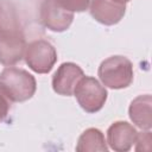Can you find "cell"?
<instances>
[{"label": "cell", "mask_w": 152, "mask_h": 152, "mask_svg": "<svg viewBox=\"0 0 152 152\" xmlns=\"http://www.w3.org/2000/svg\"><path fill=\"white\" fill-rule=\"evenodd\" d=\"M0 88L10 101L24 102L34 95L37 83L28 71L7 66L0 72Z\"/></svg>", "instance_id": "cell-1"}, {"label": "cell", "mask_w": 152, "mask_h": 152, "mask_svg": "<svg viewBox=\"0 0 152 152\" xmlns=\"http://www.w3.org/2000/svg\"><path fill=\"white\" fill-rule=\"evenodd\" d=\"M97 75L104 87L124 89L133 82V64L127 57L112 56L100 64Z\"/></svg>", "instance_id": "cell-2"}, {"label": "cell", "mask_w": 152, "mask_h": 152, "mask_svg": "<svg viewBox=\"0 0 152 152\" xmlns=\"http://www.w3.org/2000/svg\"><path fill=\"white\" fill-rule=\"evenodd\" d=\"M80 107L87 113H96L106 103L107 90L94 77L83 76L75 87L72 94Z\"/></svg>", "instance_id": "cell-3"}, {"label": "cell", "mask_w": 152, "mask_h": 152, "mask_svg": "<svg viewBox=\"0 0 152 152\" xmlns=\"http://www.w3.org/2000/svg\"><path fill=\"white\" fill-rule=\"evenodd\" d=\"M24 58L31 70L37 74H48L57 61V52L53 45L42 38L27 43Z\"/></svg>", "instance_id": "cell-4"}, {"label": "cell", "mask_w": 152, "mask_h": 152, "mask_svg": "<svg viewBox=\"0 0 152 152\" xmlns=\"http://www.w3.org/2000/svg\"><path fill=\"white\" fill-rule=\"evenodd\" d=\"M74 14L64 10L56 0H38L37 20L42 26L52 32L68 30L74 20Z\"/></svg>", "instance_id": "cell-5"}, {"label": "cell", "mask_w": 152, "mask_h": 152, "mask_svg": "<svg viewBox=\"0 0 152 152\" xmlns=\"http://www.w3.org/2000/svg\"><path fill=\"white\" fill-rule=\"evenodd\" d=\"M26 36L23 31L0 33V63L13 66L24 58L26 49Z\"/></svg>", "instance_id": "cell-6"}, {"label": "cell", "mask_w": 152, "mask_h": 152, "mask_svg": "<svg viewBox=\"0 0 152 152\" xmlns=\"http://www.w3.org/2000/svg\"><path fill=\"white\" fill-rule=\"evenodd\" d=\"M90 15L100 24L115 25L126 13V4L119 0H90Z\"/></svg>", "instance_id": "cell-7"}, {"label": "cell", "mask_w": 152, "mask_h": 152, "mask_svg": "<svg viewBox=\"0 0 152 152\" xmlns=\"http://www.w3.org/2000/svg\"><path fill=\"white\" fill-rule=\"evenodd\" d=\"M83 76V70L77 64L71 62L63 63L52 76V89L58 95L71 96L76 84Z\"/></svg>", "instance_id": "cell-8"}, {"label": "cell", "mask_w": 152, "mask_h": 152, "mask_svg": "<svg viewBox=\"0 0 152 152\" xmlns=\"http://www.w3.org/2000/svg\"><path fill=\"white\" fill-rule=\"evenodd\" d=\"M137 129L126 121H115L107 129V144L118 152L131 150L137 139Z\"/></svg>", "instance_id": "cell-9"}, {"label": "cell", "mask_w": 152, "mask_h": 152, "mask_svg": "<svg viewBox=\"0 0 152 152\" xmlns=\"http://www.w3.org/2000/svg\"><path fill=\"white\" fill-rule=\"evenodd\" d=\"M128 115L132 122L141 129L152 127V97L148 94L135 97L128 108Z\"/></svg>", "instance_id": "cell-10"}, {"label": "cell", "mask_w": 152, "mask_h": 152, "mask_svg": "<svg viewBox=\"0 0 152 152\" xmlns=\"http://www.w3.org/2000/svg\"><path fill=\"white\" fill-rule=\"evenodd\" d=\"M24 15L13 0H0V33L24 31Z\"/></svg>", "instance_id": "cell-11"}, {"label": "cell", "mask_w": 152, "mask_h": 152, "mask_svg": "<svg viewBox=\"0 0 152 152\" xmlns=\"http://www.w3.org/2000/svg\"><path fill=\"white\" fill-rule=\"evenodd\" d=\"M107 141L103 133L97 128L86 129L78 138L76 151L78 152H95V151H107Z\"/></svg>", "instance_id": "cell-12"}, {"label": "cell", "mask_w": 152, "mask_h": 152, "mask_svg": "<svg viewBox=\"0 0 152 152\" xmlns=\"http://www.w3.org/2000/svg\"><path fill=\"white\" fill-rule=\"evenodd\" d=\"M134 144H135L137 151H151V148H152L151 131L150 129H141V132H138Z\"/></svg>", "instance_id": "cell-13"}, {"label": "cell", "mask_w": 152, "mask_h": 152, "mask_svg": "<svg viewBox=\"0 0 152 152\" xmlns=\"http://www.w3.org/2000/svg\"><path fill=\"white\" fill-rule=\"evenodd\" d=\"M64 10L69 12H83L88 10L90 0H56Z\"/></svg>", "instance_id": "cell-14"}, {"label": "cell", "mask_w": 152, "mask_h": 152, "mask_svg": "<svg viewBox=\"0 0 152 152\" xmlns=\"http://www.w3.org/2000/svg\"><path fill=\"white\" fill-rule=\"evenodd\" d=\"M10 108H11L10 100L0 88V124L6 120L8 112H10Z\"/></svg>", "instance_id": "cell-15"}, {"label": "cell", "mask_w": 152, "mask_h": 152, "mask_svg": "<svg viewBox=\"0 0 152 152\" xmlns=\"http://www.w3.org/2000/svg\"><path fill=\"white\" fill-rule=\"evenodd\" d=\"M119 1H121V2H125V4H126V2H128V1H131V0H119Z\"/></svg>", "instance_id": "cell-16"}]
</instances>
